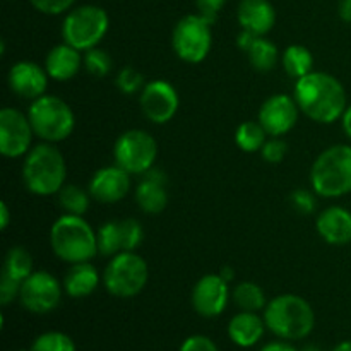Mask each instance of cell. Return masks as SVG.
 Listing matches in <instances>:
<instances>
[{"instance_id": "6da1fadb", "label": "cell", "mask_w": 351, "mask_h": 351, "mask_svg": "<svg viewBox=\"0 0 351 351\" xmlns=\"http://www.w3.org/2000/svg\"><path fill=\"white\" fill-rule=\"evenodd\" d=\"M293 98L298 108L311 120L319 123H335L341 120L346 106V91L339 79L328 72L312 71L297 79Z\"/></svg>"}, {"instance_id": "7a4b0ae2", "label": "cell", "mask_w": 351, "mask_h": 351, "mask_svg": "<svg viewBox=\"0 0 351 351\" xmlns=\"http://www.w3.org/2000/svg\"><path fill=\"white\" fill-rule=\"evenodd\" d=\"M266 328L285 341H300L315 328V312L305 298L293 293L278 295L264 308Z\"/></svg>"}, {"instance_id": "3957f363", "label": "cell", "mask_w": 351, "mask_h": 351, "mask_svg": "<svg viewBox=\"0 0 351 351\" xmlns=\"http://www.w3.org/2000/svg\"><path fill=\"white\" fill-rule=\"evenodd\" d=\"M67 165L64 154L51 143H41L31 147L23 161V182L34 195L48 197L60 192L65 185Z\"/></svg>"}, {"instance_id": "277c9868", "label": "cell", "mask_w": 351, "mask_h": 351, "mask_svg": "<svg viewBox=\"0 0 351 351\" xmlns=\"http://www.w3.org/2000/svg\"><path fill=\"white\" fill-rule=\"evenodd\" d=\"M50 245L64 263H89L98 254V235L82 216L65 213L51 225Z\"/></svg>"}, {"instance_id": "5b68a950", "label": "cell", "mask_w": 351, "mask_h": 351, "mask_svg": "<svg viewBox=\"0 0 351 351\" xmlns=\"http://www.w3.org/2000/svg\"><path fill=\"white\" fill-rule=\"evenodd\" d=\"M311 187L319 197L338 199L351 194V146L335 144L315 158Z\"/></svg>"}, {"instance_id": "8992f818", "label": "cell", "mask_w": 351, "mask_h": 351, "mask_svg": "<svg viewBox=\"0 0 351 351\" xmlns=\"http://www.w3.org/2000/svg\"><path fill=\"white\" fill-rule=\"evenodd\" d=\"M27 119L33 125L34 136L51 144L67 139L75 127V117L71 106L53 95H43L31 101Z\"/></svg>"}, {"instance_id": "52a82bcc", "label": "cell", "mask_w": 351, "mask_h": 351, "mask_svg": "<svg viewBox=\"0 0 351 351\" xmlns=\"http://www.w3.org/2000/svg\"><path fill=\"white\" fill-rule=\"evenodd\" d=\"M110 27V17L106 10L99 5L86 3L71 9L62 23V40L64 43L88 51L98 47Z\"/></svg>"}, {"instance_id": "ba28073f", "label": "cell", "mask_w": 351, "mask_h": 351, "mask_svg": "<svg viewBox=\"0 0 351 351\" xmlns=\"http://www.w3.org/2000/svg\"><path fill=\"white\" fill-rule=\"evenodd\" d=\"M149 280L147 263L136 252H120L103 271L105 290L115 298H132L144 290Z\"/></svg>"}, {"instance_id": "9c48e42d", "label": "cell", "mask_w": 351, "mask_h": 351, "mask_svg": "<svg viewBox=\"0 0 351 351\" xmlns=\"http://www.w3.org/2000/svg\"><path fill=\"white\" fill-rule=\"evenodd\" d=\"M213 24L201 14L184 16L173 27L171 47L177 57L187 64H199L211 51Z\"/></svg>"}, {"instance_id": "30bf717a", "label": "cell", "mask_w": 351, "mask_h": 351, "mask_svg": "<svg viewBox=\"0 0 351 351\" xmlns=\"http://www.w3.org/2000/svg\"><path fill=\"white\" fill-rule=\"evenodd\" d=\"M158 156V144L149 132L143 129H130L120 134L113 146L115 165L130 175H144L154 167Z\"/></svg>"}, {"instance_id": "8fae6325", "label": "cell", "mask_w": 351, "mask_h": 351, "mask_svg": "<svg viewBox=\"0 0 351 351\" xmlns=\"http://www.w3.org/2000/svg\"><path fill=\"white\" fill-rule=\"evenodd\" d=\"M64 287L48 271H33L21 285L19 302L31 314H48L62 300Z\"/></svg>"}, {"instance_id": "7c38bea8", "label": "cell", "mask_w": 351, "mask_h": 351, "mask_svg": "<svg viewBox=\"0 0 351 351\" xmlns=\"http://www.w3.org/2000/svg\"><path fill=\"white\" fill-rule=\"evenodd\" d=\"M34 130L27 115L16 108L0 110V153L5 158H24L31 149Z\"/></svg>"}, {"instance_id": "4fadbf2b", "label": "cell", "mask_w": 351, "mask_h": 351, "mask_svg": "<svg viewBox=\"0 0 351 351\" xmlns=\"http://www.w3.org/2000/svg\"><path fill=\"white\" fill-rule=\"evenodd\" d=\"M141 110L144 117L156 125L168 123L178 112L180 98L177 89L165 79H154L147 82L141 91Z\"/></svg>"}, {"instance_id": "5bb4252c", "label": "cell", "mask_w": 351, "mask_h": 351, "mask_svg": "<svg viewBox=\"0 0 351 351\" xmlns=\"http://www.w3.org/2000/svg\"><path fill=\"white\" fill-rule=\"evenodd\" d=\"M228 281L218 274H206L192 288V307L201 317L213 319L225 312L230 300Z\"/></svg>"}, {"instance_id": "9a60e30c", "label": "cell", "mask_w": 351, "mask_h": 351, "mask_svg": "<svg viewBox=\"0 0 351 351\" xmlns=\"http://www.w3.org/2000/svg\"><path fill=\"white\" fill-rule=\"evenodd\" d=\"M298 115L300 108L295 98L288 95H273L263 103L257 120L264 127L267 136L283 137L297 125Z\"/></svg>"}, {"instance_id": "2e32d148", "label": "cell", "mask_w": 351, "mask_h": 351, "mask_svg": "<svg viewBox=\"0 0 351 351\" xmlns=\"http://www.w3.org/2000/svg\"><path fill=\"white\" fill-rule=\"evenodd\" d=\"M130 173L120 168L119 165L103 167L91 177L88 192L95 201L101 204H115L122 201L130 191Z\"/></svg>"}, {"instance_id": "e0dca14e", "label": "cell", "mask_w": 351, "mask_h": 351, "mask_svg": "<svg viewBox=\"0 0 351 351\" xmlns=\"http://www.w3.org/2000/svg\"><path fill=\"white\" fill-rule=\"evenodd\" d=\"M48 77L50 75L47 74V69L38 65L36 62L21 60L9 69L7 82L14 95L34 101L47 91Z\"/></svg>"}, {"instance_id": "ac0fdd59", "label": "cell", "mask_w": 351, "mask_h": 351, "mask_svg": "<svg viewBox=\"0 0 351 351\" xmlns=\"http://www.w3.org/2000/svg\"><path fill=\"white\" fill-rule=\"evenodd\" d=\"M137 206L147 215H160L168 204L167 175L158 168H151L141 175V182L136 187Z\"/></svg>"}, {"instance_id": "d6986e66", "label": "cell", "mask_w": 351, "mask_h": 351, "mask_svg": "<svg viewBox=\"0 0 351 351\" xmlns=\"http://www.w3.org/2000/svg\"><path fill=\"white\" fill-rule=\"evenodd\" d=\"M319 237L329 245L351 243V211L343 206H329L315 221Z\"/></svg>"}, {"instance_id": "ffe728a7", "label": "cell", "mask_w": 351, "mask_h": 351, "mask_svg": "<svg viewBox=\"0 0 351 351\" xmlns=\"http://www.w3.org/2000/svg\"><path fill=\"white\" fill-rule=\"evenodd\" d=\"M237 19L242 29L266 36L276 24V10L269 0H240Z\"/></svg>"}, {"instance_id": "44dd1931", "label": "cell", "mask_w": 351, "mask_h": 351, "mask_svg": "<svg viewBox=\"0 0 351 351\" xmlns=\"http://www.w3.org/2000/svg\"><path fill=\"white\" fill-rule=\"evenodd\" d=\"M84 65V55L81 50L71 47L67 43H60L51 48L45 58V69L50 79L58 82L71 81L77 75L81 67Z\"/></svg>"}, {"instance_id": "7402d4cb", "label": "cell", "mask_w": 351, "mask_h": 351, "mask_svg": "<svg viewBox=\"0 0 351 351\" xmlns=\"http://www.w3.org/2000/svg\"><path fill=\"white\" fill-rule=\"evenodd\" d=\"M266 322L257 312L240 311L228 322V338L240 348H252L263 339Z\"/></svg>"}, {"instance_id": "603a6c76", "label": "cell", "mask_w": 351, "mask_h": 351, "mask_svg": "<svg viewBox=\"0 0 351 351\" xmlns=\"http://www.w3.org/2000/svg\"><path fill=\"white\" fill-rule=\"evenodd\" d=\"M99 285V274L96 267L89 263L72 264L65 274L62 287L71 298H86L95 293Z\"/></svg>"}, {"instance_id": "cb8c5ba5", "label": "cell", "mask_w": 351, "mask_h": 351, "mask_svg": "<svg viewBox=\"0 0 351 351\" xmlns=\"http://www.w3.org/2000/svg\"><path fill=\"white\" fill-rule=\"evenodd\" d=\"M281 64L290 77L300 79L314 69V55L304 45H290L281 55Z\"/></svg>"}, {"instance_id": "d4e9b609", "label": "cell", "mask_w": 351, "mask_h": 351, "mask_svg": "<svg viewBox=\"0 0 351 351\" xmlns=\"http://www.w3.org/2000/svg\"><path fill=\"white\" fill-rule=\"evenodd\" d=\"M31 273H33V259H31V254L24 247H10L5 256V261H3L2 276L23 285L24 280Z\"/></svg>"}, {"instance_id": "484cf974", "label": "cell", "mask_w": 351, "mask_h": 351, "mask_svg": "<svg viewBox=\"0 0 351 351\" xmlns=\"http://www.w3.org/2000/svg\"><path fill=\"white\" fill-rule=\"evenodd\" d=\"M233 302L240 311L259 312L267 305L264 290L254 281H242L233 288Z\"/></svg>"}, {"instance_id": "4316f807", "label": "cell", "mask_w": 351, "mask_h": 351, "mask_svg": "<svg viewBox=\"0 0 351 351\" xmlns=\"http://www.w3.org/2000/svg\"><path fill=\"white\" fill-rule=\"evenodd\" d=\"M250 65L259 72H269L276 65L278 47L264 36H257L252 47L245 51Z\"/></svg>"}, {"instance_id": "83f0119b", "label": "cell", "mask_w": 351, "mask_h": 351, "mask_svg": "<svg viewBox=\"0 0 351 351\" xmlns=\"http://www.w3.org/2000/svg\"><path fill=\"white\" fill-rule=\"evenodd\" d=\"M98 235V254L105 257H113L123 252V233L122 223L106 221L96 232Z\"/></svg>"}, {"instance_id": "f1b7e54d", "label": "cell", "mask_w": 351, "mask_h": 351, "mask_svg": "<svg viewBox=\"0 0 351 351\" xmlns=\"http://www.w3.org/2000/svg\"><path fill=\"white\" fill-rule=\"evenodd\" d=\"M266 136L267 132L261 125L259 120L257 122H243L240 123L235 132V143L243 153H257V151L263 149L264 143L267 141Z\"/></svg>"}, {"instance_id": "f546056e", "label": "cell", "mask_w": 351, "mask_h": 351, "mask_svg": "<svg viewBox=\"0 0 351 351\" xmlns=\"http://www.w3.org/2000/svg\"><path fill=\"white\" fill-rule=\"evenodd\" d=\"M91 195L89 192L82 191L79 185L65 184L58 192V202L60 208L69 215L82 216L89 209V202H91Z\"/></svg>"}, {"instance_id": "4dcf8cb0", "label": "cell", "mask_w": 351, "mask_h": 351, "mask_svg": "<svg viewBox=\"0 0 351 351\" xmlns=\"http://www.w3.org/2000/svg\"><path fill=\"white\" fill-rule=\"evenodd\" d=\"M31 351H75L74 339L62 331H47L36 336Z\"/></svg>"}, {"instance_id": "1f68e13d", "label": "cell", "mask_w": 351, "mask_h": 351, "mask_svg": "<svg viewBox=\"0 0 351 351\" xmlns=\"http://www.w3.org/2000/svg\"><path fill=\"white\" fill-rule=\"evenodd\" d=\"M84 69L93 77H105L112 71V57L101 48H91V50L84 51Z\"/></svg>"}, {"instance_id": "d6a6232c", "label": "cell", "mask_w": 351, "mask_h": 351, "mask_svg": "<svg viewBox=\"0 0 351 351\" xmlns=\"http://www.w3.org/2000/svg\"><path fill=\"white\" fill-rule=\"evenodd\" d=\"M117 88L120 89V93L123 95H136V93H141L144 89V75L141 74L139 71L132 67H125L119 72L115 79Z\"/></svg>"}, {"instance_id": "836d02e7", "label": "cell", "mask_w": 351, "mask_h": 351, "mask_svg": "<svg viewBox=\"0 0 351 351\" xmlns=\"http://www.w3.org/2000/svg\"><path fill=\"white\" fill-rule=\"evenodd\" d=\"M123 233V252H134L144 240V230L137 219L125 218L120 219Z\"/></svg>"}, {"instance_id": "e575fe53", "label": "cell", "mask_w": 351, "mask_h": 351, "mask_svg": "<svg viewBox=\"0 0 351 351\" xmlns=\"http://www.w3.org/2000/svg\"><path fill=\"white\" fill-rule=\"evenodd\" d=\"M287 153H288V144L285 143L281 137H271L269 141L264 143L263 149H261V154H263L264 161H267V163L271 165L281 163V161L285 160V156H287Z\"/></svg>"}, {"instance_id": "d590c367", "label": "cell", "mask_w": 351, "mask_h": 351, "mask_svg": "<svg viewBox=\"0 0 351 351\" xmlns=\"http://www.w3.org/2000/svg\"><path fill=\"white\" fill-rule=\"evenodd\" d=\"M29 2L38 12L47 16H60L71 10L75 0H29Z\"/></svg>"}, {"instance_id": "8d00e7d4", "label": "cell", "mask_w": 351, "mask_h": 351, "mask_svg": "<svg viewBox=\"0 0 351 351\" xmlns=\"http://www.w3.org/2000/svg\"><path fill=\"white\" fill-rule=\"evenodd\" d=\"M315 192L305 191V189H295L290 195L291 206L295 211L302 213V215H312L315 211Z\"/></svg>"}, {"instance_id": "74e56055", "label": "cell", "mask_w": 351, "mask_h": 351, "mask_svg": "<svg viewBox=\"0 0 351 351\" xmlns=\"http://www.w3.org/2000/svg\"><path fill=\"white\" fill-rule=\"evenodd\" d=\"M178 351H219L216 343L211 338L202 335H194L189 336L184 343L180 345Z\"/></svg>"}, {"instance_id": "f35d334b", "label": "cell", "mask_w": 351, "mask_h": 351, "mask_svg": "<svg viewBox=\"0 0 351 351\" xmlns=\"http://www.w3.org/2000/svg\"><path fill=\"white\" fill-rule=\"evenodd\" d=\"M226 0H195V5H197V14H201L206 21H209L211 24L216 23L219 12L225 7Z\"/></svg>"}, {"instance_id": "ab89813d", "label": "cell", "mask_w": 351, "mask_h": 351, "mask_svg": "<svg viewBox=\"0 0 351 351\" xmlns=\"http://www.w3.org/2000/svg\"><path fill=\"white\" fill-rule=\"evenodd\" d=\"M19 291H21L19 283L0 276V304L2 305L12 304L16 298H19Z\"/></svg>"}, {"instance_id": "60d3db41", "label": "cell", "mask_w": 351, "mask_h": 351, "mask_svg": "<svg viewBox=\"0 0 351 351\" xmlns=\"http://www.w3.org/2000/svg\"><path fill=\"white\" fill-rule=\"evenodd\" d=\"M261 351H300L295 348L290 341H285V339H280V341H271L267 345H264Z\"/></svg>"}, {"instance_id": "b9f144b4", "label": "cell", "mask_w": 351, "mask_h": 351, "mask_svg": "<svg viewBox=\"0 0 351 351\" xmlns=\"http://www.w3.org/2000/svg\"><path fill=\"white\" fill-rule=\"evenodd\" d=\"M256 38H257L256 34L250 33V31L242 29V31H240L239 38H237V45H239L240 50L247 51L250 47H252V43H254V40H256Z\"/></svg>"}, {"instance_id": "7bdbcfd3", "label": "cell", "mask_w": 351, "mask_h": 351, "mask_svg": "<svg viewBox=\"0 0 351 351\" xmlns=\"http://www.w3.org/2000/svg\"><path fill=\"white\" fill-rule=\"evenodd\" d=\"M338 14L341 21L351 23V0H339L338 2Z\"/></svg>"}, {"instance_id": "ee69618b", "label": "cell", "mask_w": 351, "mask_h": 351, "mask_svg": "<svg viewBox=\"0 0 351 351\" xmlns=\"http://www.w3.org/2000/svg\"><path fill=\"white\" fill-rule=\"evenodd\" d=\"M9 223H10L9 206H7V202H0V228L7 230Z\"/></svg>"}, {"instance_id": "f6af8a7d", "label": "cell", "mask_w": 351, "mask_h": 351, "mask_svg": "<svg viewBox=\"0 0 351 351\" xmlns=\"http://www.w3.org/2000/svg\"><path fill=\"white\" fill-rule=\"evenodd\" d=\"M341 125H343V130H345L346 137H348V139H351V105L346 106L345 113H343Z\"/></svg>"}, {"instance_id": "bcb514c9", "label": "cell", "mask_w": 351, "mask_h": 351, "mask_svg": "<svg viewBox=\"0 0 351 351\" xmlns=\"http://www.w3.org/2000/svg\"><path fill=\"white\" fill-rule=\"evenodd\" d=\"M219 276H221L225 281H228V283H232L233 278H235V273H233L232 267L225 266L221 271H219Z\"/></svg>"}, {"instance_id": "7dc6e473", "label": "cell", "mask_w": 351, "mask_h": 351, "mask_svg": "<svg viewBox=\"0 0 351 351\" xmlns=\"http://www.w3.org/2000/svg\"><path fill=\"white\" fill-rule=\"evenodd\" d=\"M331 351H351V339H348V341L339 343V345H336Z\"/></svg>"}, {"instance_id": "c3c4849f", "label": "cell", "mask_w": 351, "mask_h": 351, "mask_svg": "<svg viewBox=\"0 0 351 351\" xmlns=\"http://www.w3.org/2000/svg\"><path fill=\"white\" fill-rule=\"evenodd\" d=\"M302 351H322V350L319 348V346H315V345H308V346H305V348Z\"/></svg>"}, {"instance_id": "681fc988", "label": "cell", "mask_w": 351, "mask_h": 351, "mask_svg": "<svg viewBox=\"0 0 351 351\" xmlns=\"http://www.w3.org/2000/svg\"><path fill=\"white\" fill-rule=\"evenodd\" d=\"M17 351H31L29 348H23V350H17Z\"/></svg>"}]
</instances>
